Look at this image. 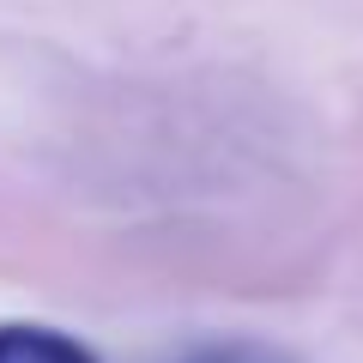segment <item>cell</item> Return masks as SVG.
Wrapping results in <instances>:
<instances>
[{
  "label": "cell",
  "instance_id": "1",
  "mask_svg": "<svg viewBox=\"0 0 363 363\" xmlns=\"http://www.w3.org/2000/svg\"><path fill=\"white\" fill-rule=\"evenodd\" d=\"M0 363H97V351L43 321H0Z\"/></svg>",
  "mask_w": 363,
  "mask_h": 363
},
{
  "label": "cell",
  "instance_id": "2",
  "mask_svg": "<svg viewBox=\"0 0 363 363\" xmlns=\"http://www.w3.org/2000/svg\"><path fill=\"white\" fill-rule=\"evenodd\" d=\"M182 363H291V357H285V351H267V345H242V339H230V345L188 351Z\"/></svg>",
  "mask_w": 363,
  "mask_h": 363
}]
</instances>
